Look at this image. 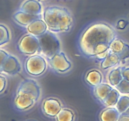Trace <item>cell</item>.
Here are the masks:
<instances>
[{"instance_id": "cell-1", "label": "cell", "mask_w": 129, "mask_h": 121, "mask_svg": "<svg viewBox=\"0 0 129 121\" xmlns=\"http://www.w3.org/2000/svg\"><path fill=\"white\" fill-rule=\"evenodd\" d=\"M116 32L111 25L97 23L88 26L79 39V47L88 57H96L103 60L110 52L112 42L116 38Z\"/></svg>"}, {"instance_id": "cell-2", "label": "cell", "mask_w": 129, "mask_h": 121, "mask_svg": "<svg viewBox=\"0 0 129 121\" xmlns=\"http://www.w3.org/2000/svg\"><path fill=\"white\" fill-rule=\"evenodd\" d=\"M44 20L50 31L53 32H66L71 28L73 23L69 10L57 6H47L44 9Z\"/></svg>"}, {"instance_id": "cell-3", "label": "cell", "mask_w": 129, "mask_h": 121, "mask_svg": "<svg viewBox=\"0 0 129 121\" xmlns=\"http://www.w3.org/2000/svg\"><path fill=\"white\" fill-rule=\"evenodd\" d=\"M40 97V87L37 82L32 79H25L18 88L14 105L19 110H26L36 103Z\"/></svg>"}, {"instance_id": "cell-4", "label": "cell", "mask_w": 129, "mask_h": 121, "mask_svg": "<svg viewBox=\"0 0 129 121\" xmlns=\"http://www.w3.org/2000/svg\"><path fill=\"white\" fill-rule=\"evenodd\" d=\"M40 44V51L48 59H50L60 52V42L57 37L51 31H47L38 37Z\"/></svg>"}, {"instance_id": "cell-5", "label": "cell", "mask_w": 129, "mask_h": 121, "mask_svg": "<svg viewBox=\"0 0 129 121\" xmlns=\"http://www.w3.org/2000/svg\"><path fill=\"white\" fill-rule=\"evenodd\" d=\"M47 63L44 57L40 55L29 57L25 64V70L33 76H39L44 74L47 69Z\"/></svg>"}, {"instance_id": "cell-6", "label": "cell", "mask_w": 129, "mask_h": 121, "mask_svg": "<svg viewBox=\"0 0 129 121\" xmlns=\"http://www.w3.org/2000/svg\"><path fill=\"white\" fill-rule=\"evenodd\" d=\"M19 51L25 55H33L40 50V44L37 37L28 34L24 35L18 44Z\"/></svg>"}, {"instance_id": "cell-7", "label": "cell", "mask_w": 129, "mask_h": 121, "mask_svg": "<svg viewBox=\"0 0 129 121\" xmlns=\"http://www.w3.org/2000/svg\"><path fill=\"white\" fill-rule=\"evenodd\" d=\"M49 63L52 69L59 73H65L71 68V63L62 52L57 53L49 59Z\"/></svg>"}, {"instance_id": "cell-8", "label": "cell", "mask_w": 129, "mask_h": 121, "mask_svg": "<svg viewBox=\"0 0 129 121\" xmlns=\"http://www.w3.org/2000/svg\"><path fill=\"white\" fill-rule=\"evenodd\" d=\"M110 50L119 56L120 60L129 58V45L120 39H115L110 46Z\"/></svg>"}, {"instance_id": "cell-9", "label": "cell", "mask_w": 129, "mask_h": 121, "mask_svg": "<svg viewBox=\"0 0 129 121\" xmlns=\"http://www.w3.org/2000/svg\"><path fill=\"white\" fill-rule=\"evenodd\" d=\"M42 109L47 116L55 117L62 109V104L60 101L56 98H47L43 102Z\"/></svg>"}, {"instance_id": "cell-10", "label": "cell", "mask_w": 129, "mask_h": 121, "mask_svg": "<svg viewBox=\"0 0 129 121\" xmlns=\"http://www.w3.org/2000/svg\"><path fill=\"white\" fill-rule=\"evenodd\" d=\"M21 64L18 59L12 55H9L1 67L0 71L5 74L13 75L20 73Z\"/></svg>"}, {"instance_id": "cell-11", "label": "cell", "mask_w": 129, "mask_h": 121, "mask_svg": "<svg viewBox=\"0 0 129 121\" xmlns=\"http://www.w3.org/2000/svg\"><path fill=\"white\" fill-rule=\"evenodd\" d=\"M47 25L45 21L41 18H38L33 21L27 26L29 34L36 37H40L47 31Z\"/></svg>"}, {"instance_id": "cell-12", "label": "cell", "mask_w": 129, "mask_h": 121, "mask_svg": "<svg viewBox=\"0 0 129 121\" xmlns=\"http://www.w3.org/2000/svg\"><path fill=\"white\" fill-rule=\"evenodd\" d=\"M13 18L14 20L19 25H21V26H27L33 21L38 18H40L41 15H31V14H28L27 13L23 12V11L20 10L14 14Z\"/></svg>"}, {"instance_id": "cell-13", "label": "cell", "mask_w": 129, "mask_h": 121, "mask_svg": "<svg viewBox=\"0 0 129 121\" xmlns=\"http://www.w3.org/2000/svg\"><path fill=\"white\" fill-rule=\"evenodd\" d=\"M20 10L31 15H40L42 13V8L41 4L37 0H26L22 4Z\"/></svg>"}, {"instance_id": "cell-14", "label": "cell", "mask_w": 129, "mask_h": 121, "mask_svg": "<svg viewBox=\"0 0 129 121\" xmlns=\"http://www.w3.org/2000/svg\"><path fill=\"white\" fill-rule=\"evenodd\" d=\"M120 113L114 107H107L100 113V118L101 121H118Z\"/></svg>"}, {"instance_id": "cell-15", "label": "cell", "mask_w": 129, "mask_h": 121, "mask_svg": "<svg viewBox=\"0 0 129 121\" xmlns=\"http://www.w3.org/2000/svg\"><path fill=\"white\" fill-rule=\"evenodd\" d=\"M85 81L89 85L95 87L102 83L103 76L100 71L96 69H93L87 73L85 76Z\"/></svg>"}, {"instance_id": "cell-16", "label": "cell", "mask_w": 129, "mask_h": 121, "mask_svg": "<svg viewBox=\"0 0 129 121\" xmlns=\"http://www.w3.org/2000/svg\"><path fill=\"white\" fill-rule=\"evenodd\" d=\"M113 89V88L109 84L106 83H101L100 84L94 87V96L101 102H102Z\"/></svg>"}, {"instance_id": "cell-17", "label": "cell", "mask_w": 129, "mask_h": 121, "mask_svg": "<svg viewBox=\"0 0 129 121\" xmlns=\"http://www.w3.org/2000/svg\"><path fill=\"white\" fill-rule=\"evenodd\" d=\"M120 61V59L119 56L110 50L107 56L102 60L101 63V68L103 69H107L108 68L115 66L119 63Z\"/></svg>"}, {"instance_id": "cell-18", "label": "cell", "mask_w": 129, "mask_h": 121, "mask_svg": "<svg viewBox=\"0 0 129 121\" xmlns=\"http://www.w3.org/2000/svg\"><path fill=\"white\" fill-rule=\"evenodd\" d=\"M120 97L119 92L117 89H113L102 103L107 107H114L118 102Z\"/></svg>"}, {"instance_id": "cell-19", "label": "cell", "mask_w": 129, "mask_h": 121, "mask_svg": "<svg viewBox=\"0 0 129 121\" xmlns=\"http://www.w3.org/2000/svg\"><path fill=\"white\" fill-rule=\"evenodd\" d=\"M123 79L122 74V68L118 67L111 71L108 76V80L112 86H117Z\"/></svg>"}, {"instance_id": "cell-20", "label": "cell", "mask_w": 129, "mask_h": 121, "mask_svg": "<svg viewBox=\"0 0 129 121\" xmlns=\"http://www.w3.org/2000/svg\"><path fill=\"white\" fill-rule=\"evenodd\" d=\"M56 121H74L75 115L69 108H62L55 117Z\"/></svg>"}, {"instance_id": "cell-21", "label": "cell", "mask_w": 129, "mask_h": 121, "mask_svg": "<svg viewBox=\"0 0 129 121\" xmlns=\"http://www.w3.org/2000/svg\"><path fill=\"white\" fill-rule=\"evenodd\" d=\"M115 106L120 114L125 113L129 108V97L127 96L120 97Z\"/></svg>"}, {"instance_id": "cell-22", "label": "cell", "mask_w": 129, "mask_h": 121, "mask_svg": "<svg viewBox=\"0 0 129 121\" xmlns=\"http://www.w3.org/2000/svg\"><path fill=\"white\" fill-rule=\"evenodd\" d=\"M10 40L9 29L3 24H0V46L7 44Z\"/></svg>"}, {"instance_id": "cell-23", "label": "cell", "mask_w": 129, "mask_h": 121, "mask_svg": "<svg viewBox=\"0 0 129 121\" xmlns=\"http://www.w3.org/2000/svg\"><path fill=\"white\" fill-rule=\"evenodd\" d=\"M115 88L122 94H129V81L123 79Z\"/></svg>"}, {"instance_id": "cell-24", "label": "cell", "mask_w": 129, "mask_h": 121, "mask_svg": "<svg viewBox=\"0 0 129 121\" xmlns=\"http://www.w3.org/2000/svg\"><path fill=\"white\" fill-rule=\"evenodd\" d=\"M10 54L3 49H0V69Z\"/></svg>"}, {"instance_id": "cell-25", "label": "cell", "mask_w": 129, "mask_h": 121, "mask_svg": "<svg viewBox=\"0 0 129 121\" xmlns=\"http://www.w3.org/2000/svg\"><path fill=\"white\" fill-rule=\"evenodd\" d=\"M7 85V80L4 76L0 74V93H3L6 89Z\"/></svg>"}, {"instance_id": "cell-26", "label": "cell", "mask_w": 129, "mask_h": 121, "mask_svg": "<svg viewBox=\"0 0 129 121\" xmlns=\"http://www.w3.org/2000/svg\"><path fill=\"white\" fill-rule=\"evenodd\" d=\"M122 74L123 79L129 81V68H122Z\"/></svg>"}, {"instance_id": "cell-27", "label": "cell", "mask_w": 129, "mask_h": 121, "mask_svg": "<svg viewBox=\"0 0 129 121\" xmlns=\"http://www.w3.org/2000/svg\"><path fill=\"white\" fill-rule=\"evenodd\" d=\"M127 23H127V21H125V20H119V21H118V23H117V27L118 28V29L123 30V29H124L126 27Z\"/></svg>"}, {"instance_id": "cell-28", "label": "cell", "mask_w": 129, "mask_h": 121, "mask_svg": "<svg viewBox=\"0 0 129 121\" xmlns=\"http://www.w3.org/2000/svg\"><path fill=\"white\" fill-rule=\"evenodd\" d=\"M118 121H129V115L123 113L120 114Z\"/></svg>"}, {"instance_id": "cell-29", "label": "cell", "mask_w": 129, "mask_h": 121, "mask_svg": "<svg viewBox=\"0 0 129 121\" xmlns=\"http://www.w3.org/2000/svg\"><path fill=\"white\" fill-rule=\"evenodd\" d=\"M125 113H127V114H128V115H129V108H128V110H127V111H126L125 112Z\"/></svg>"}]
</instances>
